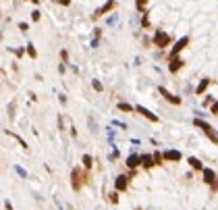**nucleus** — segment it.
<instances>
[{"mask_svg": "<svg viewBox=\"0 0 218 210\" xmlns=\"http://www.w3.org/2000/svg\"><path fill=\"white\" fill-rule=\"evenodd\" d=\"M193 125H195V127H199V129H202V131H204L206 135L210 137V141H212V144H218V131H216V129H214V127L210 125V123H206V121H202V119H195V121H193Z\"/></svg>", "mask_w": 218, "mask_h": 210, "instance_id": "1", "label": "nucleus"}, {"mask_svg": "<svg viewBox=\"0 0 218 210\" xmlns=\"http://www.w3.org/2000/svg\"><path fill=\"white\" fill-rule=\"evenodd\" d=\"M87 177H89L87 173H81L79 168H75V171L71 173V183H73V189H75V191H79V189L83 187V183L89 181Z\"/></svg>", "mask_w": 218, "mask_h": 210, "instance_id": "2", "label": "nucleus"}, {"mask_svg": "<svg viewBox=\"0 0 218 210\" xmlns=\"http://www.w3.org/2000/svg\"><path fill=\"white\" fill-rule=\"evenodd\" d=\"M154 44H156L158 48H168L171 46V35L162 31V29H158L156 34H154Z\"/></svg>", "mask_w": 218, "mask_h": 210, "instance_id": "3", "label": "nucleus"}, {"mask_svg": "<svg viewBox=\"0 0 218 210\" xmlns=\"http://www.w3.org/2000/svg\"><path fill=\"white\" fill-rule=\"evenodd\" d=\"M158 94H160V96H164V100H168L171 104H181V98H179V96H175L172 92H168L164 85H158Z\"/></svg>", "mask_w": 218, "mask_h": 210, "instance_id": "4", "label": "nucleus"}, {"mask_svg": "<svg viewBox=\"0 0 218 210\" xmlns=\"http://www.w3.org/2000/svg\"><path fill=\"white\" fill-rule=\"evenodd\" d=\"M135 112H139V114H143V117H145V119L148 121H152V123H158V117L156 114H154V112L152 110H148V108H145V106H135Z\"/></svg>", "mask_w": 218, "mask_h": 210, "instance_id": "5", "label": "nucleus"}, {"mask_svg": "<svg viewBox=\"0 0 218 210\" xmlns=\"http://www.w3.org/2000/svg\"><path fill=\"white\" fill-rule=\"evenodd\" d=\"M187 44H189V35H183V38H181V40H179V42L175 44V46H172L171 56H179V52H181V50H183L185 46H187Z\"/></svg>", "mask_w": 218, "mask_h": 210, "instance_id": "6", "label": "nucleus"}, {"mask_svg": "<svg viewBox=\"0 0 218 210\" xmlns=\"http://www.w3.org/2000/svg\"><path fill=\"white\" fill-rule=\"evenodd\" d=\"M114 187H116V191H125V189L129 187V177L127 175H118L116 181H114Z\"/></svg>", "mask_w": 218, "mask_h": 210, "instance_id": "7", "label": "nucleus"}, {"mask_svg": "<svg viewBox=\"0 0 218 210\" xmlns=\"http://www.w3.org/2000/svg\"><path fill=\"white\" fill-rule=\"evenodd\" d=\"M114 0H108V2H106V4H104L102 8H98V11H96L94 13V19H98V17H102V15H106V13H110V11H112V8H114Z\"/></svg>", "mask_w": 218, "mask_h": 210, "instance_id": "8", "label": "nucleus"}, {"mask_svg": "<svg viewBox=\"0 0 218 210\" xmlns=\"http://www.w3.org/2000/svg\"><path fill=\"white\" fill-rule=\"evenodd\" d=\"M183 65H185L183 58H179V56H171V65H168V69H171V73H177Z\"/></svg>", "mask_w": 218, "mask_h": 210, "instance_id": "9", "label": "nucleus"}, {"mask_svg": "<svg viewBox=\"0 0 218 210\" xmlns=\"http://www.w3.org/2000/svg\"><path fill=\"white\" fill-rule=\"evenodd\" d=\"M164 160L179 162L181 160V152H179V150H166V152H164Z\"/></svg>", "mask_w": 218, "mask_h": 210, "instance_id": "10", "label": "nucleus"}, {"mask_svg": "<svg viewBox=\"0 0 218 210\" xmlns=\"http://www.w3.org/2000/svg\"><path fill=\"white\" fill-rule=\"evenodd\" d=\"M139 160H141V167L143 168H152L154 164H156L154 156H150V154H141V156H139Z\"/></svg>", "mask_w": 218, "mask_h": 210, "instance_id": "11", "label": "nucleus"}, {"mask_svg": "<svg viewBox=\"0 0 218 210\" xmlns=\"http://www.w3.org/2000/svg\"><path fill=\"white\" fill-rule=\"evenodd\" d=\"M212 83V79H208V77H204L202 79V81H199V85L198 87H195V94H198V96H202V94H204L206 90H208V85Z\"/></svg>", "mask_w": 218, "mask_h": 210, "instance_id": "12", "label": "nucleus"}, {"mask_svg": "<svg viewBox=\"0 0 218 210\" xmlns=\"http://www.w3.org/2000/svg\"><path fill=\"white\" fill-rule=\"evenodd\" d=\"M204 181L208 183V185H212V183L216 181V173H214L212 168H204Z\"/></svg>", "mask_w": 218, "mask_h": 210, "instance_id": "13", "label": "nucleus"}, {"mask_svg": "<svg viewBox=\"0 0 218 210\" xmlns=\"http://www.w3.org/2000/svg\"><path fill=\"white\" fill-rule=\"evenodd\" d=\"M137 164H141V160H139V156H135V154H131L129 158H127V167H131V168H135Z\"/></svg>", "mask_w": 218, "mask_h": 210, "instance_id": "14", "label": "nucleus"}, {"mask_svg": "<svg viewBox=\"0 0 218 210\" xmlns=\"http://www.w3.org/2000/svg\"><path fill=\"white\" fill-rule=\"evenodd\" d=\"M81 160H83V167H85V171H89V168L94 167V158H91L89 154H83Z\"/></svg>", "mask_w": 218, "mask_h": 210, "instance_id": "15", "label": "nucleus"}, {"mask_svg": "<svg viewBox=\"0 0 218 210\" xmlns=\"http://www.w3.org/2000/svg\"><path fill=\"white\" fill-rule=\"evenodd\" d=\"M189 164L193 168H195V171H204V167H202V162L198 160V158H193V156H189Z\"/></svg>", "mask_w": 218, "mask_h": 210, "instance_id": "16", "label": "nucleus"}, {"mask_svg": "<svg viewBox=\"0 0 218 210\" xmlns=\"http://www.w3.org/2000/svg\"><path fill=\"white\" fill-rule=\"evenodd\" d=\"M118 110H123V112H133L135 108L131 104H127V102H118Z\"/></svg>", "mask_w": 218, "mask_h": 210, "instance_id": "17", "label": "nucleus"}, {"mask_svg": "<svg viewBox=\"0 0 218 210\" xmlns=\"http://www.w3.org/2000/svg\"><path fill=\"white\" fill-rule=\"evenodd\" d=\"M27 54L31 56V58H38V50L33 48V44H27Z\"/></svg>", "mask_w": 218, "mask_h": 210, "instance_id": "18", "label": "nucleus"}, {"mask_svg": "<svg viewBox=\"0 0 218 210\" xmlns=\"http://www.w3.org/2000/svg\"><path fill=\"white\" fill-rule=\"evenodd\" d=\"M145 4H148V0H135L137 11H141V13H143V8H145Z\"/></svg>", "mask_w": 218, "mask_h": 210, "instance_id": "19", "label": "nucleus"}, {"mask_svg": "<svg viewBox=\"0 0 218 210\" xmlns=\"http://www.w3.org/2000/svg\"><path fill=\"white\" fill-rule=\"evenodd\" d=\"M91 85H94V90H96V92H102V90H104V87H102V83H100L98 79H91Z\"/></svg>", "mask_w": 218, "mask_h": 210, "instance_id": "20", "label": "nucleus"}, {"mask_svg": "<svg viewBox=\"0 0 218 210\" xmlns=\"http://www.w3.org/2000/svg\"><path fill=\"white\" fill-rule=\"evenodd\" d=\"M154 160H156V164H162L164 154H160V152H154Z\"/></svg>", "mask_w": 218, "mask_h": 210, "instance_id": "21", "label": "nucleus"}, {"mask_svg": "<svg viewBox=\"0 0 218 210\" xmlns=\"http://www.w3.org/2000/svg\"><path fill=\"white\" fill-rule=\"evenodd\" d=\"M143 27H150V17H148V13H143V21H141Z\"/></svg>", "mask_w": 218, "mask_h": 210, "instance_id": "22", "label": "nucleus"}, {"mask_svg": "<svg viewBox=\"0 0 218 210\" xmlns=\"http://www.w3.org/2000/svg\"><path fill=\"white\" fill-rule=\"evenodd\" d=\"M31 21H35V23L40 21V11H38V8H35L33 13H31Z\"/></svg>", "mask_w": 218, "mask_h": 210, "instance_id": "23", "label": "nucleus"}, {"mask_svg": "<svg viewBox=\"0 0 218 210\" xmlns=\"http://www.w3.org/2000/svg\"><path fill=\"white\" fill-rule=\"evenodd\" d=\"M60 58H62V63H69V52L67 50H60Z\"/></svg>", "mask_w": 218, "mask_h": 210, "instance_id": "24", "label": "nucleus"}, {"mask_svg": "<svg viewBox=\"0 0 218 210\" xmlns=\"http://www.w3.org/2000/svg\"><path fill=\"white\" fill-rule=\"evenodd\" d=\"M214 102H216V100L212 98V96H208V98L204 100V106H212V104H214Z\"/></svg>", "mask_w": 218, "mask_h": 210, "instance_id": "25", "label": "nucleus"}, {"mask_svg": "<svg viewBox=\"0 0 218 210\" xmlns=\"http://www.w3.org/2000/svg\"><path fill=\"white\" fill-rule=\"evenodd\" d=\"M210 112H212V114H218V100L210 106Z\"/></svg>", "mask_w": 218, "mask_h": 210, "instance_id": "26", "label": "nucleus"}, {"mask_svg": "<svg viewBox=\"0 0 218 210\" xmlns=\"http://www.w3.org/2000/svg\"><path fill=\"white\" fill-rule=\"evenodd\" d=\"M19 29H21V31H27L29 25H27V23H19Z\"/></svg>", "mask_w": 218, "mask_h": 210, "instance_id": "27", "label": "nucleus"}, {"mask_svg": "<svg viewBox=\"0 0 218 210\" xmlns=\"http://www.w3.org/2000/svg\"><path fill=\"white\" fill-rule=\"evenodd\" d=\"M56 2H58V4H62V7H69V4H71V0H56Z\"/></svg>", "mask_w": 218, "mask_h": 210, "instance_id": "28", "label": "nucleus"}, {"mask_svg": "<svg viewBox=\"0 0 218 210\" xmlns=\"http://www.w3.org/2000/svg\"><path fill=\"white\" fill-rule=\"evenodd\" d=\"M17 173H19L21 177H27V173H25V171H23V168H21V167H17Z\"/></svg>", "mask_w": 218, "mask_h": 210, "instance_id": "29", "label": "nucleus"}, {"mask_svg": "<svg viewBox=\"0 0 218 210\" xmlns=\"http://www.w3.org/2000/svg\"><path fill=\"white\" fill-rule=\"evenodd\" d=\"M11 50H13V48H11ZM13 52H15L17 56H23V54H25V50H21V48H19V50H13Z\"/></svg>", "mask_w": 218, "mask_h": 210, "instance_id": "30", "label": "nucleus"}, {"mask_svg": "<svg viewBox=\"0 0 218 210\" xmlns=\"http://www.w3.org/2000/svg\"><path fill=\"white\" fill-rule=\"evenodd\" d=\"M110 202H112V204H116V202H118V198H116V194H110Z\"/></svg>", "mask_w": 218, "mask_h": 210, "instance_id": "31", "label": "nucleus"}, {"mask_svg": "<svg viewBox=\"0 0 218 210\" xmlns=\"http://www.w3.org/2000/svg\"><path fill=\"white\" fill-rule=\"evenodd\" d=\"M4 208H7V210H13V204H11V202H7V204H4Z\"/></svg>", "mask_w": 218, "mask_h": 210, "instance_id": "32", "label": "nucleus"}, {"mask_svg": "<svg viewBox=\"0 0 218 210\" xmlns=\"http://www.w3.org/2000/svg\"><path fill=\"white\" fill-rule=\"evenodd\" d=\"M31 2H33V4H40V0H31Z\"/></svg>", "mask_w": 218, "mask_h": 210, "instance_id": "33", "label": "nucleus"}]
</instances>
